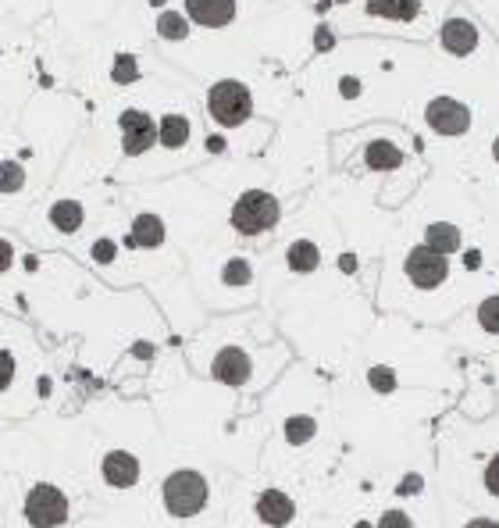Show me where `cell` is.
Instances as JSON below:
<instances>
[{"mask_svg": "<svg viewBox=\"0 0 499 528\" xmlns=\"http://www.w3.org/2000/svg\"><path fill=\"white\" fill-rule=\"evenodd\" d=\"M290 264H293L297 272H310V268L317 264V246L307 243V239L293 243V250H290Z\"/></svg>", "mask_w": 499, "mask_h": 528, "instance_id": "18", "label": "cell"}, {"mask_svg": "<svg viewBox=\"0 0 499 528\" xmlns=\"http://www.w3.org/2000/svg\"><path fill=\"white\" fill-rule=\"evenodd\" d=\"M486 486H489L493 497H499V453L493 457V464L486 468Z\"/></svg>", "mask_w": 499, "mask_h": 528, "instance_id": "25", "label": "cell"}, {"mask_svg": "<svg viewBox=\"0 0 499 528\" xmlns=\"http://www.w3.org/2000/svg\"><path fill=\"white\" fill-rule=\"evenodd\" d=\"M79 221H83L79 204H61V208H54V225H58V228L72 232V228H79Z\"/></svg>", "mask_w": 499, "mask_h": 528, "instance_id": "19", "label": "cell"}, {"mask_svg": "<svg viewBox=\"0 0 499 528\" xmlns=\"http://www.w3.org/2000/svg\"><path fill=\"white\" fill-rule=\"evenodd\" d=\"M214 379L232 382V386L246 382L250 379V357L243 350H221L218 361H214Z\"/></svg>", "mask_w": 499, "mask_h": 528, "instance_id": "10", "label": "cell"}, {"mask_svg": "<svg viewBox=\"0 0 499 528\" xmlns=\"http://www.w3.org/2000/svg\"><path fill=\"white\" fill-rule=\"evenodd\" d=\"M11 375H14V361H11V353L0 350V389L11 382Z\"/></svg>", "mask_w": 499, "mask_h": 528, "instance_id": "26", "label": "cell"}, {"mask_svg": "<svg viewBox=\"0 0 499 528\" xmlns=\"http://www.w3.org/2000/svg\"><path fill=\"white\" fill-rule=\"evenodd\" d=\"M379 528H410V518H406V515H399V511H389V515L379 522Z\"/></svg>", "mask_w": 499, "mask_h": 528, "instance_id": "27", "label": "cell"}, {"mask_svg": "<svg viewBox=\"0 0 499 528\" xmlns=\"http://www.w3.org/2000/svg\"><path fill=\"white\" fill-rule=\"evenodd\" d=\"M186 7H190L193 22L210 25V29L232 22V14H236V0H186Z\"/></svg>", "mask_w": 499, "mask_h": 528, "instance_id": "8", "label": "cell"}, {"mask_svg": "<svg viewBox=\"0 0 499 528\" xmlns=\"http://www.w3.org/2000/svg\"><path fill=\"white\" fill-rule=\"evenodd\" d=\"M114 76H118L121 83L136 79V61H132V58H121V61H118V72H114Z\"/></svg>", "mask_w": 499, "mask_h": 528, "instance_id": "28", "label": "cell"}, {"mask_svg": "<svg viewBox=\"0 0 499 528\" xmlns=\"http://www.w3.org/2000/svg\"><path fill=\"white\" fill-rule=\"evenodd\" d=\"M103 479L111 482V486H132L136 479H139V464H136V457L132 453H107L103 457Z\"/></svg>", "mask_w": 499, "mask_h": 528, "instance_id": "12", "label": "cell"}, {"mask_svg": "<svg viewBox=\"0 0 499 528\" xmlns=\"http://www.w3.org/2000/svg\"><path fill=\"white\" fill-rule=\"evenodd\" d=\"M225 282H232V286L250 282V268H246V261H232V264L225 268Z\"/></svg>", "mask_w": 499, "mask_h": 528, "instance_id": "24", "label": "cell"}, {"mask_svg": "<svg viewBox=\"0 0 499 528\" xmlns=\"http://www.w3.org/2000/svg\"><path fill=\"white\" fill-rule=\"evenodd\" d=\"M493 154H496V161H499V139H496V147H493Z\"/></svg>", "mask_w": 499, "mask_h": 528, "instance_id": "32", "label": "cell"}, {"mask_svg": "<svg viewBox=\"0 0 499 528\" xmlns=\"http://www.w3.org/2000/svg\"><path fill=\"white\" fill-rule=\"evenodd\" d=\"M478 321L486 332H499V297H489L482 308H478Z\"/></svg>", "mask_w": 499, "mask_h": 528, "instance_id": "20", "label": "cell"}, {"mask_svg": "<svg viewBox=\"0 0 499 528\" xmlns=\"http://www.w3.org/2000/svg\"><path fill=\"white\" fill-rule=\"evenodd\" d=\"M161 36L183 40V36H186V22H183L179 14H161Z\"/></svg>", "mask_w": 499, "mask_h": 528, "instance_id": "22", "label": "cell"}, {"mask_svg": "<svg viewBox=\"0 0 499 528\" xmlns=\"http://www.w3.org/2000/svg\"><path fill=\"white\" fill-rule=\"evenodd\" d=\"M25 179L22 165H0V190H18Z\"/></svg>", "mask_w": 499, "mask_h": 528, "instance_id": "23", "label": "cell"}, {"mask_svg": "<svg viewBox=\"0 0 499 528\" xmlns=\"http://www.w3.org/2000/svg\"><path fill=\"white\" fill-rule=\"evenodd\" d=\"M368 165L371 168H379V172H389V168H399V161H403V154H399V147H393V143H371L368 147Z\"/></svg>", "mask_w": 499, "mask_h": 528, "instance_id": "14", "label": "cell"}, {"mask_svg": "<svg viewBox=\"0 0 499 528\" xmlns=\"http://www.w3.org/2000/svg\"><path fill=\"white\" fill-rule=\"evenodd\" d=\"M257 515H261V522L282 528L293 518V500H290L286 493H279V489H268V493L257 500Z\"/></svg>", "mask_w": 499, "mask_h": 528, "instance_id": "11", "label": "cell"}, {"mask_svg": "<svg viewBox=\"0 0 499 528\" xmlns=\"http://www.w3.org/2000/svg\"><path fill=\"white\" fill-rule=\"evenodd\" d=\"M286 435H290L293 443H307V439L314 435V422H310V418H293V422H286Z\"/></svg>", "mask_w": 499, "mask_h": 528, "instance_id": "21", "label": "cell"}, {"mask_svg": "<svg viewBox=\"0 0 499 528\" xmlns=\"http://www.w3.org/2000/svg\"><path fill=\"white\" fill-rule=\"evenodd\" d=\"M121 129H125V143H121L125 154H143L157 139V129H154V121L143 111H125L121 114Z\"/></svg>", "mask_w": 499, "mask_h": 528, "instance_id": "7", "label": "cell"}, {"mask_svg": "<svg viewBox=\"0 0 499 528\" xmlns=\"http://www.w3.org/2000/svg\"><path fill=\"white\" fill-rule=\"evenodd\" d=\"M250 90L243 86V83H218L214 90H210V114L221 121V125H239V121H246V114H250Z\"/></svg>", "mask_w": 499, "mask_h": 528, "instance_id": "3", "label": "cell"}, {"mask_svg": "<svg viewBox=\"0 0 499 528\" xmlns=\"http://www.w3.org/2000/svg\"><path fill=\"white\" fill-rule=\"evenodd\" d=\"M424 246L446 257V254H453V250L460 246V228L450 225V221H435V225H428V232H424Z\"/></svg>", "mask_w": 499, "mask_h": 528, "instance_id": "13", "label": "cell"}, {"mask_svg": "<svg viewBox=\"0 0 499 528\" xmlns=\"http://www.w3.org/2000/svg\"><path fill=\"white\" fill-rule=\"evenodd\" d=\"M417 0H368V11H375V14H386V18H403V22H410L414 14H417Z\"/></svg>", "mask_w": 499, "mask_h": 528, "instance_id": "15", "label": "cell"}, {"mask_svg": "<svg viewBox=\"0 0 499 528\" xmlns=\"http://www.w3.org/2000/svg\"><path fill=\"white\" fill-rule=\"evenodd\" d=\"M7 264H11V246H7V243H0V272H4Z\"/></svg>", "mask_w": 499, "mask_h": 528, "instance_id": "29", "label": "cell"}, {"mask_svg": "<svg viewBox=\"0 0 499 528\" xmlns=\"http://www.w3.org/2000/svg\"><path fill=\"white\" fill-rule=\"evenodd\" d=\"M468 528H499V525L489 522V518H475V522H468Z\"/></svg>", "mask_w": 499, "mask_h": 528, "instance_id": "30", "label": "cell"}, {"mask_svg": "<svg viewBox=\"0 0 499 528\" xmlns=\"http://www.w3.org/2000/svg\"><path fill=\"white\" fill-rule=\"evenodd\" d=\"M25 518L36 528H54L68 518V500L54 486H36L25 500Z\"/></svg>", "mask_w": 499, "mask_h": 528, "instance_id": "4", "label": "cell"}, {"mask_svg": "<svg viewBox=\"0 0 499 528\" xmlns=\"http://www.w3.org/2000/svg\"><path fill=\"white\" fill-rule=\"evenodd\" d=\"M424 118L442 136H464L471 129V111L460 104V101H453V97H435L428 104V111H424Z\"/></svg>", "mask_w": 499, "mask_h": 528, "instance_id": "5", "label": "cell"}, {"mask_svg": "<svg viewBox=\"0 0 499 528\" xmlns=\"http://www.w3.org/2000/svg\"><path fill=\"white\" fill-rule=\"evenodd\" d=\"M207 504V482L200 479L197 471H175L165 482V507L179 518L197 515L200 507Z\"/></svg>", "mask_w": 499, "mask_h": 528, "instance_id": "2", "label": "cell"}, {"mask_svg": "<svg viewBox=\"0 0 499 528\" xmlns=\"http://www.w3.org/2000/svg\"><path fill=\"white\" fill-rule=\"evenodd\" d=\"M446 272H450L446 257L435 254V250H428V246H417V250L406 254V275H410V282L421 286V290H435V286L446 279Z\"/></svg>", "mask_w": 499, "mask_h": 528, "instance_id": "6", "label": "cell"}, {"mask_svg": "<svg viewBox=\"0 0 499 528\" xmlns=\"http://www.w3.org/2000/svg\"><path fill=\"white\" fill-rule=\"evenodd\" d=\"M275 221H279V201L272 193H264V190L243 193L236 201V208H232V225L239 232H246V236H257V232L272 228Z\"/></svg>", "mask_w": 499, "mask_h": 528, "instance_id": "1", "label": "cell"}, {"mask_svg": "<svg viewBox=\"0 0 499 528\" xmlns=\"http://www.w3.org/2000/svg\"><path fill=\"white\" fill-rule=\"evenodd\" d=\"M375 382H379L382 389H389V371H375Z\"/></svg>", "mask_w": 499, "mask_h": 528, "instance_id": "31", "label": "cell"}, {"mask_svg": "<svg viewBox=\"0 0 499 528\" xmlns=\"http://www.w3.org/2000/svg\"><path fill=\"white\" fill-rule=\"evenodd\" d=\"M161 139H165L168 147H183V143L190 139V121L179 118V114H168L165 125H161Z\"/></svg>", "mask_w": 499, "mask_h": 528, "instance_id": "16", "label": "cell"}, {"mask_svg": "<svg viewBox=\"0 0 499 528\" xmlns=\"http://www.w3.org/2000/svg\"><path fill=\"white\" fill-rule=\"evenodd\" d=\"M161 236H165V225H161L157 218H150V214H143V218L136 221V243H147V246H157V243H161Z\"/></svg>", "mask_w": 499, "mask_h": 528, "instance_id": "17", "label": "cell"}, {"mask_svg": "<svg viewBox=\"0 0 499 528\" xmlns=\"http://www.w3.org/2000/svg\"><path fill=\"white\" fill-rule=\"evenodd\" d=\"M442 47L450 54H471L478 47V29L471 22H464V18H450L442 25Z\"/></svg>", "mask_w": 499, "mask_h": 528, "instance_id": "9", "label": "cell"}]
</instances>
